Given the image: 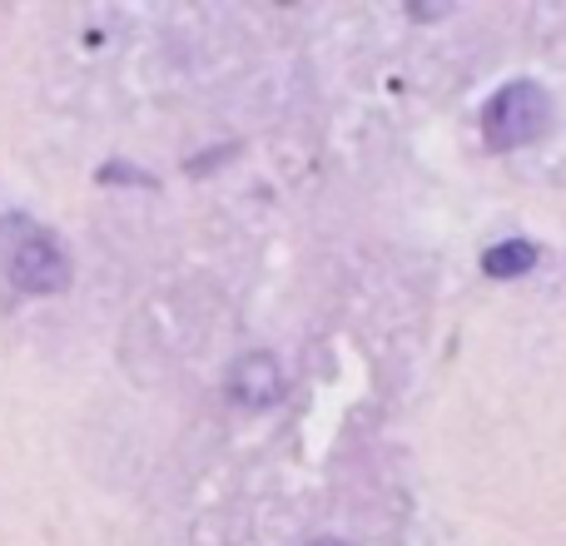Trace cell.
Segmentation results:
<instances>
[{
  "label": "cell",
  "instance_id": "1",
  "mask_svg": "<svg viewBox=\"0 0 566 546\" xmlns=\"http://www.w3.org/2000/svg\"><path fill=\"white\" fill-rule=\"evenodd\" d=\"M547 125H552V99L537 80H512V85H502L497 95L488 99V109H482V139H488V149H497V155L542 139Z\"/></svg>",
  "mask_w": 566,
  "mask_h": 546
},
{
  "label": "cell",
  "instance_id": "2",
  "mask_svg": "<svg viewBox=\"0 0 566 546\" xmlns=\"http://www.w3.org/2000/svg\"><path fill=\"white\" fill-rule=\"evenodd\" d=\"M10 229L20 234V239H10V249H6L10 283H15L20 293H60L65 288L70 259H65V249H60V239L45 234V229H35V224H25V219H15Z\"/></svg>",
  "mask_w": 566,
  "mask_h": 546
},
{
  "label": "cell",
  "instance_id": "3",
  "mask_svg": "<svg viewBox=\"0 0 566 546\" xmlns=\"http://www.w3.org/2000/svg\"><path fill=\"white\" fill-rule=\"evenodd\" d=\"M229 392L239 402H254V408H269V402L283 398V368L274 353H249V358L234 363L229 372Z\"/></svg>",
  "mask_w": 566,
  "mask_h": 546
},
{
  "label": "cell",
  "instance_id": "4",
  "mask_svg": "<svg viewBox=\"0 0 566 546\" xmlns=\"http://www.w3.org/2000/svg\"><path fill=\"white\" fill-rule=\"evenodd\" d=\"M532 264H537V249H532L527 239H507V244H492L488 254H482V273H488V279H522Z\"/></svg>",
  "mask_w": 566,
  "mask_h": 546
},
{
  "label": "cell",
  "instance_id": "5",
  "mask_svg": "<svg viewBox=\"0 0 566 546\" xmlns=\"http://www.w3.org/2000/svg\"><path fill=\"white\" fill-rule=\"evenodd\" d=\"M99 179H105V185H115V179H129V185H145V189L155 185V179H149V175H139V169H125V165H109Z\"/></svg>",
  "mask_w": 566,
  "mask_h": 546
}]
</instances>
